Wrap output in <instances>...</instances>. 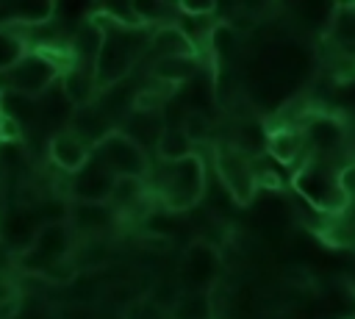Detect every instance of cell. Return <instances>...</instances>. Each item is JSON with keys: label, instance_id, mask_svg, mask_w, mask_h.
I'll return each instance as SVG.
<instances>
[{"label": "cell", "instance_id": "obj_1", "mask_svg": "<svg viewBox=\"0 0 355 319\" xmlns=\"http://www.w3.org/2000/svg\"><path fill=\"white\" fill-rule=\"evenodd\" d=\"M147 189L166 211H189L205 194V164L197 153L180 161H155L144 178Z\"/></svg>", "mask_w": 355, "mask_h": 319}, {"label": "cell", "instance_id": "obj_2", "mask_svg": "<svg viewBox=\"0 0 355 319\" xmlns=\"http://www.w3.org/2000/svg\"><path fill=\"white\" fill-rule=\"evenodd\" d=\"M94 19L103 25V33H105L97 64H94V80H97V89L105 92L111 86H116L139 64V58L150 50V33H147V28L116 25L103 14H97Z\"/></svg>", "mask_w": 355, "mask_h": 319}, {"label": "cell", "instance_id": "obj_3", "mask_svg": "<svg viewBox=\"0 0 355 319\" xmlns=\"http://www.w3.org/2000/svg\"><path fill=\"white\" fill-rule=\"evenodd\" d=\"M294 189L319 211H324L327 216L341 211L349 197L344 194L341 183H338V166H333L330 161L322 158H311L300 172H294Z\"/></svg>", "mask_w": 355, "mask_h": 319}, {"label": "cell", "instance_id": "obj_4", "mask_svg": "<svg viewBox=\"0 0 355 319\" xmlns=\"http://www.w3.org/2000/svg\"><path fill=\"white\" fill-rule=\"evenodd\" d=\"M72 255H75V236H72L69 225L67 222H47V225L39 227L31 247L17 255V266L42 277L55 264H61Z\"/></svg>", "mask_w": 355, "mask_h": 319}, {"label": "cell", "instance_id": "obj_5", "mask_svg": "<svg viewBox=\"0 0 355 319\" xmlns=\"http://www.w3.org/2000/svg\"><path fill=\"white\" fill-rule=\"evenodd\" d=\"M214 169L216 178L222 180V186L227 189V194L247 205L255 191H258V175H255V158L244 150H239L233 141L216 144L214 147Z\"/></svg>", "mask_w": 355, "mask_h": 319}, {"label": "cell", "instance_id": "obj_6", "mask_svg": "<svg viewBox=\"0 0 355 319\" xmlns=\"http://www.w3.org/2000/svg\"><path fill=\"white\" fill-rule=\"evenodd\" d=\"M61 72L64 69L53 58L33 50V53H25L11 69L0 72V89L19 92V94H28V97H42L47 89H53L58 83Z\"/></svg>", "mask_w": 355, "mask_h": 319}, {"label": "cell", "instance_id": "obj_7", "mask_svg": "<svg viewBox=\"0 0 355 319\" xmlns=\"http://www.w3.org/2000/svg\"><path fill=\"white\" fill-rule=\"evenodd\" d=\"M116 178H147L150 175V155L136 144L130 141L125 133L114 130L108 133L94 150H92Z\"/></svg>", "mask_w": 355, "mask_h": 319}, {"label": "cell", "instance_id": "obj_8", "mask_svg": "<svg viewBox=\"0 0 355 319\" xmlns=\"http://www.w3.org/2000/svg\"><path fill=\"white\" fill-rule=\"evenodd\" d=\"M122 219L108 202H78L69 200L67 211V225L75 236V241H89V239H105V233Z\"/></svg>", "mask_w": 355, "mask_h": 319}, {"label": "cell", "instance_id": "obj_9", "mask_svg": "<svg viewBox=\"0 0 355 319\" xmlns=\"http://www.w3.org/2000/svg\"><path fill=\"white\" fill-rule=\"evenodd\" d=\"M116 183V175L92 153L83 169L69 175V200L78 202H108L111 189Z\"/></svg>", "mask_w": 355, "mask_h": 319}, {"label": "cell", "instance_id": "obj_10", "mask_svg": "<svg viewBox=\"0 0 355 319\" xmlns=\"http://www.w3.org/2000/svg\"><path fill=\"white\" fill-rule=\"evenodd\" d=\"M47 155L50 161L55 164V169L67 172V175H75L78 169L86 166V161L92 158V147L78 136L72 133L69 128H61L50 136L47 141Z\"/></svg>", "mask_w": 355, "mask_h": 319}, {"label": "cell", "instance_id": "obj_11", "mask_svg": "<svg viewBox=\"0 0 355 319\" xmlns=\"http://www.w3.org/2000/svg\"><path fill=\"white\" fill-rule=\"evenodd\" d=\"M166 128V119L164 114H153V111H136L130 108L125 114V119L119 122V133H125L130 141H136L144 153H155L158 141H161V133Z\"/></svg>", "mask_w": 355, "mask_h": 319}, {"label": "cell", "instance_id": "obj_12", "mask_svg": "<svg viewBox=\"0 0 355 319\" xmlns=\"http://www.w3.org/2000/svg\"><path fill=\"white\" fill-rule=\"evenodd\" d=\"M150 53L155 55V61H161V58H186V55H197V44L191 42V36L178 22H166L161 28H153Z\"/></svg>", "mask_w": 355, "mask_h": 319}, {"label": "cell", "instance_id": "obj_13", "mask_svg": "<svg viewBox=\"0 0 355 319\" xmlns=\"http://www.w3.org/2000/svg\"><path fill=\"white\" fill-rule=\"evenodd\" d=\"M58 86L64 92V97L69 100L72 108H83V105H92L100 94L97 89V80H94V69H86V67H75L69 64L61 78H58Z\"/></svg>", "mask_w": 355, "mask_h": 319}, {"label": "cell", "instance_id": "obj_14", "mask_svg": "<svg viewBox=\"0 0 355 319\" xmlns=\"http://www.w3.org/2000/svg\"><path fill=\"white\" fill-rule=\"evenodd\" d=\"M147 194H150V189H147L144 178H116V183L111 189V197H108V205L122 216L130 208L141 205L147 200Z\"/></svg>", "mask_w": 355, "mask_h": 319}, {"label": "cell", "instance_id": "obj_15", "mask_svg": "<svg viewBox=\"0 0 355 319\" xmlns=\"http://www.w3.org/2000/svg\"><path fill=\"white\" fill-rule=\"evenodd\" d=\"M200 72V58L197 55H186V58H161L153 61V78L169 83V86H183L186 80H191Z\"/></svg>", "mask_w": 355, "mask_h": 319}, {"label": "cell", "instance_id": "obj_16", "mask_svg": "<svg viewBox=\"0 0 355 319\" xmlns=\"http://www.w3.org/2000/svg\"><path fill=\"white\" fill-rule=\"evenodd\" d=\"M327 39L333 47L355 55V6H336L327 25Z\"/></svg>", "mask_w": 355, "mask_h": 319}, {"label": "cell", "instance_id": "obj_17", "mask_svg": "<svg viewBox=\"0 0 355 319\" xmlns=\"http://www.w3.org/2000/svg\"><path fill=\"white\" fill-rule=\"evenodd\" d=\"M191 153H194V144H191L189 133L183 130V125L180 122L169 125L166 122V128L161 133V141L155 147V161H180V158H186Z\"/></svg>", "mask_w": 355, "mask_h": 319}, {"label": "cell", "instance_id": "obj_18", "mask_svg": "<svg viewBox=\"0 0 355 319\" xmlns=\"http://www.w3.org/2000/svg\"><path fill=\"white\" fill-rule=\"evenodd\" d=\"M172 319H211V291H180L169 305Z\"/></svg>", "mask_w": 355, "mask_h": 319}, {"label": "cell", "instance_id": "obj_19", "mask_svg": "<svg viewBox=\"0 0 355 319\" xmlns=\"http://www.w3.org/2000/svg\"><path fill=\"white\" fill-rule=\"evenodd\" d=\"M324 239H330L333 244H344V247L355 244V197L341 211L330 214V222L324 227Z\"/></svg>", "mask_w": 355, "mask_h": 319}, {"label": "cell", "instance_id": "obj_20", "mask_svg": "<svg viewBox=\"0 0 355 319\" xmlns=\"http://www.w3.org/2000/svg\"><path fill=\"white\" fill-rule=\"evenodd\" d=\"M122 319H172V316H169V308H164L153 297H139L125 308Z\"/></svg>", "mask_w": 355, "mask_h": 319}, {"label": "cell", "instance_id": "obj_21", "mask_svg": "<svg viewBox=\"0 0 355 319\" xmlns=\"http://www.w3.org/2000/svg\"><path fill=\"white\" fill-rule=\"evenodd\" d=\"M180 125H183V130L189 133L191 144L205 141L208 133H211V122H208V117H205L202 111H186V117L180 119Z\"/></svg>", "mask_w": 355, "mask_h": 319}, {"label": "cell", "instance_id": "obj_22", "mask_svg": "<svg viewBox=\"0 0 355 319\" xmlns=\"http://www.w3.org/2000/svg\"><path fill=\"white\" fill-rule=\"evenodd\" d=\"M338 183H341L344 194L352 200L355 197V158H349L347 164L338 166Z\"/></svg>", "mask_w": 355, "mask_h": 319}, {"label": "cell", "instance_id": "obj_23", "mask_svg": "<svg viewBox=\"0 0 355 319\" xmlns=\"http://www.w3.org/2000/svg\"><path fill=\"white\" fill-rule=\"evenodd\" d=\"M22 133H25V130H22L11 117L0 114V141H19Z\"/></svg>", "mask_w": 355, "mask_h": 319}, {"label": "cell", "instance_id": "obj_24", "mask_svg": "<svg viewBox=\"0 0 355 319\" xmlns=\"http://www.w3.org/2000/svg\"><path fill=\"white\" fill-rule=\"evenodd\" d=\"M214 8H216V6H214L211 0H205V3H189V0H186V3H178V11H180V14H186L189 19H191V17L214 14Z\"/></svg>", "mask_w": 355, "mask_h": 319}, {"label": "cell", "instance_id": "obj_25", "mask_svg": "<svg viewBox=\"0 0 355 319\" xmlns=\"http://www.w3.org/2000/svg\"><path fill=\"white\" fill-rule=\"evenodd\" d=\"M19 294H11V297H3L0 300V319H14L19 313Z\"/></svg>", "mask_w": 355, "mask_h": 319}, {"label": "cell", "instance_id": "obj_26", "mask_svg": "<svg viewBox=\"0 0 355 319\" xmlns=\"http://www.w3.org/2000/svg\"><path fill=\"white\" fill-rule=\"evenodd\" d=\"M347 150H349V158H355V128L347 130Z\"/></svg>", "mask_w": 355, "mask_h": 319}, {"label": "cell", "instance_id": "obj_27", "mask_svg": "<svg viewBox=\"0 0 355 319\" xmlns=\"http://www.w3.org/2000/svg\"><path fill=\"white\" fill-rule=\"evenodd\" d=\"M0 241H3V239H0Z\"/></svg>", "mask_w": 355, "mask_h": 319}]
</instances>
